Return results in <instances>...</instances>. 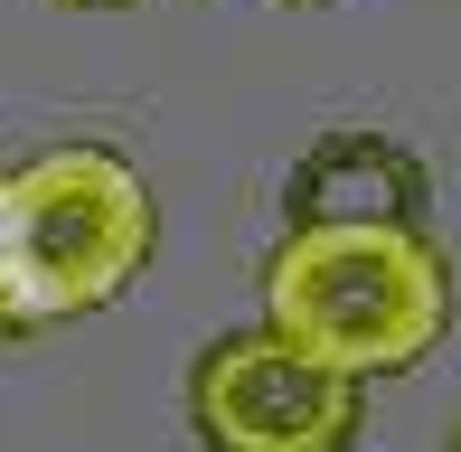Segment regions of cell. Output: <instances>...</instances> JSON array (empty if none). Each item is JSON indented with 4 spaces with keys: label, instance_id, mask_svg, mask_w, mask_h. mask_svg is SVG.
I'll return each mask as SVG.
<instances>
[{
    "label": "cell",
    "instance_id": "6da1fadb",
    "mask_svg": "<svg viewBox=\"0 0 461 452\" xmlns=\"http://www.w3.org/2000/svg\"><path fill=\"white\" fill-rule=\"evenodd\" d=\"M264 330L339 377H405L452 330V264L424 226H292L264 255Z\"/></svg>",
    "mask_w": 461,
    "mask_h": 452
},
{
    "label": "cell",
    "instance_id": "7a4b0ae2",
    "mask_svg": "<svg viewBox=\"0 0 461 452\" xmlns=\"http://www.w3.org/2000/svg\"><path fill=\"white\" fill-rule=\"evenodd\" d=\"M160 208L141 170L104 141L38 151L0 179V339L86 321L151 264Z\"/></svg>",
    "mask_w": 461,
    "mask_h": 452
},
{
    "label": "cell",
    "instance_id": "3957f363",
    "mask_svg": "<svg viewBox=\"0 0 461 452\" xmlns=\"http://www.w3.org/2000/svg\"><path fill=\"white\" fill-rule=\"evenodd\" d=\"M188 424L207 452H348L367 424V386L274 330H226L188 367Z\"/></svg>",
    "mask_w": 461,
    "mask_h": 452
},
{
    "label": "cell",
    "instance_id": "277c9868",
    "mask_svg": "<svg viewBox=\"0 0 461 452\" xmlns=\"http://www.w3.org/2000/svg\"><path fill=\"white\" fill-rule=\"evenodd\" d=\"M283 208L292 226H424V160L367 122H339L292 160Z\"/></svg>",
    "mask_w": 461,
    "mask_h": 452
},
{
    "label": "cell",
    "instance_id": "5b68a950",
    "mask_svg": "<svg viewBox=\"0 0 461 452\" xmlns=\"http://www.w3.org/2000/svg\"><path fill=\"white\" fill-rule=\"evenodd\" d=\"M67 10H122V0H67Z\"/></svg>",
    "mask_w": 461,
    "mask_h": 452
},
{
    "label": "cell",
    "instance_id": "8992f818",
    "mask_svg": "<svg viewBox=\"0 0 461 452\" xmlns=\"http://www.w3.org/2000/svg\"><path fill=\"white\" fill-rule=\"evenodd\" d=\"M274 10H330V0H274Z\"/></svg>",
    "mask_w": 461,
    "mask_h": 452
},
{
    "label": "cell",
    "instance_id": "52a82bcc",
    "mask_svg": "<svg viewBox=\"0 0 461 452\" xmlns=\"http://www.w3.org/2000/svg\"><path fill=\"white\" fill-rule=\"evenodd\" d=\"M443 452H461V424H452V443H443Z\"/></svg>",
    "mask_w": 461,
    "mask_h": 452
}]
</instances>
